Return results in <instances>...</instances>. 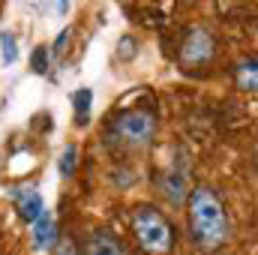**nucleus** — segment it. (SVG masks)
<instances>
[{"label":"nucleus","mask_w":258,"mask_h":255,"mask_svg":"<svg viewBox=\"0 0 258 255\" xmlns=\"http://www.w3.org/2000/svg\"><path fill=\"white\" fill-rule=\"evenodd\" d=\"M69 39H72V27L60 30V36H57V39H54V45H51V54H54V57H60L66 48H69Z\"/></svg>","instance_id":"14"},{"label":"nucleus","mask_w":258,"mask_h":255,"mask_svg":"<svg viewBox=\"0 0 258 255\" xmlns=\"http://www.w3.org/2000/svg\"><path fill=\"white\" fill-rule=\"evenodd\" d=\"M90 108H93V90H90V87H78L75 96H72L75 126H87V123H90Z\"/></svg>","instance_id":"9"},{"label":"nucleus","mask_w":258,"mask_h":255,"mask_svg":"<svg viewBox=\"0 0 258 255\" xmlns=\"http://www.w3.org/2000/svg\"><path fill=\"white\" fill-rule=\"evenodd\" d=\"M48 66H51V48H45V45L33 48V54H30V69H33L36 75H45Z\"/></svg>","instance_id":"11"},{"label":"nucleus","mask_w":258,"mask_h":255,"mask_svg":"<svg viewBox=\"0 0 258 255\" xmlns=\"http://www.w3.org/2000/svg\"><path fill=\"white\" fill-rule=\"evenodd\" d=\"M213 57H216V39H213V33L207 27H201V24L189 27L183 33V39H180V48H177L180 66L183 69H201V66L210 63Z\"/></svg>","instance_id":"4"},{"label":"nucleus","mask_w":258,"mask_h":255,"mask_svg":"<svg viewBox=\"0 0 258 255\" xmlns=\"http://www.w3.org/2000/svg\"><path fill=\"white\" fill-rule=\"evenodd\" d=\"M51 255H81V249H78V243H75L69 234H60L57 243L51 246Z\"/></svg>","instance_id":"13"},{"label":"nucleus","mask_w":258,"mask_h":255,"mask_svg":"<svg viewBox=\"0 0 258 255\" xmlns=\"http://www.w3.org/2000/svg\"><path fill=\"white\" fill-rule=\"evenodd\" d=\"M9 195H12L15 210H18V216H21L24 222H30V225H33V222L45 213V201H42V195L33 189V186H12Z\"/></svg>","instance_id":"6"},{"label":"nucleus","mask_w":258,"mask_h":255,"mask_svg":"<svg viewBox=\"0 0 258 255\" xmlns=\"http://www.w3.org/2000/svg\"><path fill=\"white\" fill-rule=\"evenodd\" d=\"M75 159H78V150L69 144L63 147V153H60V159H57V171H60V177H72L75 174Z\"/></svg>","instance_id":"12"},{"label":"nucleus","mask_w":258,"mask_h":255,"mask_svg":"<svg viewBox=\"0 0 258 255\" xmlns=\"http://www.w3.org/2000/svg\"><path fill=\"white\" fill-rule=\"evenodd\" d=\"M135 51H138V42H135L132 36H123V39H120V48H117V57L126 60V57H135Z\"/></svg>","instance_id":"15"},{"label":"nucleus","mask_w":258,"mask_h":255,"mask_svg":"<svg viewBox=\"0 0 258 255\" xmlns=\"http://www.w3.org/2000/svg\"><path fill=\"white\" fill-rule=\"evenodd\" d=\"M84 255H129V249L111 228H93L84 240Z\"/></svg>","instance_id":"5"},{"label":"nucleus","mask_w":258,"mask_h":255,"mask_svg":"<svg viewBox=\"0 0 258 255\" xmlns=\"http://www.w3.org/2000/svg\"><path fill=\"white\" fill-rule=\"evenodd\" d=\"M129 228L138 240V246L147 255H171L174 249V228L162 210L153 204H135L129 210Z\"/></svg>","instance_id":"2"},{"label":"nucleus","mask_w":258,"mask_h":255,"mask_svg":"<svg viewBox=\"0 0 258 255\" xmlns=\"http://www.w3.org/2000/svg\"><path fill=\"white\" fill-rule=\"evenodd\" d=\"M0 54H3V63H9V66L18 60V42H15V36L9 30L0 33Z\"/></svg>","instance_id":"10"},{"label":"nucleus","mask_w":258,"mask_h":255,"mask_svg":"<svg viewBox=\"0 0 258 255\" xmlns=\"http://www.w3.org/2000/svg\"><path fill=\"white\" fill-rule=\"evenodd\" d=\"M33 234H30V240H33V249H51L54 243H57V222L51 219V213L45 210L33 225Z\"/></svg>","instance_id":"7"},{"label":"nucleus","mask_w":258,"mask_h":255,"mask_svg":"<svg viewBox=\"0 0 258 255\" xmlns=\"http://www.w3.org/2000/svg\"><path fill=\"white\" fill-rule=\"evenodd\" d=\"M111 138L126 147V150H141L153 141L156 135V114L147 111V108H126V111H117L108 123Z\"/></svg>","instance_id":"3"},{"label":"nucleus","mask_w":258,"mask_h":255,"mask_svg":"<svg viewBox=\"0 0 258 255\" xmlns=\"http://www.w3.org/2000/svg\"><path fill=\"white\" fill-rule=\"evenodd\" d=\"M234 84L246 93H258V57H246L234 66Z\"/></svg>","instance_id":"8"},{"label":"nucleus","mask_w":258,"mask_h":255,"mask_svg":"<svg viewBox=\"0 0 258 255\" xmlns=\"http://www.w3.org/2000/svg\"><path fill=\"white\" fill-rule=\"evenodd\" d=\"M186 228H189V240L195 249L213 255L228 243V210L222 204V198L210 186H192L186 198Z\"/></svg>","instance_id":"1"}]
</instances>
